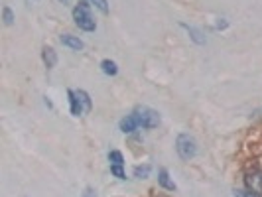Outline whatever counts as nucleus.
Returning a JSON list of instances; mask_svg holds the SVG:
<instances>
[{
	"label": "nucleus",
	"mask_w": 262,
	"mask_h": 197,
	"mask_svg": "<svg viewBox=\"0 0 262 197\" xmlns=\"http://www.w3.org/2000/svg\"><path fill=\"white\" fill-rule=\"evenodd\" d=\"M73 20H75V26L83 32H95L97 24L91 16V8H89L87 2H79L75 8H73Z\"/></svg>",
	"instance_id": "obj_1"
},
{
	"label": "nucleus",
	"mask_w": 262,
	"mask_h": 197,
	"mask_svg": "<svg viewBox=\"0 0 262 197\" xmlns=\"http://www.w3.org/2000/svg\"><path fill=\"white\" fill-rule=\"evenodd\" d=\"M132 115H134V119H136L140 128H156V126L160 124V115H158V110H154V108H150V106H136V108L132 110Z\"/></svg>",
	"instance_id": "obj_2"
},
{
	"label": "nucleus",
	"mask_w": 262,
	"mask_h": 197,
	"mask_svg": "<svg viewBox=\"0 0 262 197\" xmlns=\"http://www.w3.org/2000/svg\"><path fill=\"white\" fill-rule=\"evenodd\" d=\"M175 150H177L181 160H191L197 154V142L190 134H179L175 138Z\"/></svg>",
	"instance_id": "obj_3"
},
{
	"label": "nucleus",
	"mask_w": 262,
	"mask_h": 197,
	"mask_svg": "<svg viewBox=\"0 0 262 197\" xmlns=\"http://www.w3.org/2000/svg\"><path fill=\"white\" fill-rule=\"evenodd\" d=\"M245 183H247L248 191L252 193H262V172L260 170H254V172H248L247 178H245Z\"/></svg>",
	"instance_id": "obj_4"
},
{
	"label": "nucleus",
	"mask_w": 262,
	"mask_h": 197,
	"mask_svg": "<svg viewBox=\"0 0 262 197\" xmlns=\"http://www.w3.org/2000/svg\"><path fill=\"white\" fill-rule=\"evenodd\" d=\"M59 42L63 44V46H67L69 49H75V51H81L85 44L79 40V38H75V36H69V34H63V36H59Z\"/></svg>",
	"instance_id": "obj_5"
},
{
	"label": "nucleus",
	"mask_w": 262,
	"mask_h": 197,
	"mask_svg": "<svg viewBox=\"0 0 262 197\" xmlns=\"http://www.w3.org/2000/svg\"><path fill=\"white\" fill-rule=\"evenodd\" d=\"M42 60H44L47 69L56 67V63H58V53H56V49L51 46H45L44 49H42Z\"/></svg>",
	"instance_id": "obj_6"
},
{
	"label": "nucleus",
	"mask_w": 262,
	"mask_h": 197,
	"mask_svg": "<svg viewBox=\"0 0 262 197\" xmlns=\"http://www.w3.org/2000/svg\"><path fill=\"white\" fill-rule=\"evenodd\" d=\"M158 183H160V187H164L166 191H175V189H177L175 183L170 180V174H168L166 167H162L160 172H158Z\"/></svg>",
	"instance_id": "obj_7"
},
{
	"label": "nucleus",
	"mask_w": 262,
	"mask_h": 197,
	"mask_svg": "<svg viewBox=\"0 0 262 197\" xmlns=\"http://www.w3.org/2000/svg\"><path fill=\"white\" fill-rule=\"evenodd\" d=\"M140 126H138V122L134 119V115H128L126 119H122L120 121V130L124 132V134H132V132H136Z\"/></svg>",
	"instance_id": "obj_8"
},
{
	"label": "nucleus",
	"mask_w": 262,
	"mask_h": 197,
	"mask_svg": "<svg viewBox=\"0 0 262 197\" xmlns=\"http://www.w3.org/2000/svg\"><path fill=\"white\" fill-rule=\"evenodd\" d=\"M67 97H69L71 115H73V117H81V115H83V105H81V101H79L77 93H75V91H67Z\"/></svg>",
	"instance_id": "obj_9"
},
{
	"label": "nucleus",
	"mask_w": 262,
	"mask_h": 197,
	"mask_svg": "<svg viewBox=\"0 0 262 197\" xmlns=\"http://www.w3.org/2000/svg\"><path fill=\"white\" fill-rule=\"evenodd\" d=\"M101 69H102V73H104V75H111V77H115L118 73V65L113 60H102Z\"/></svg>",
	"instance_id": "obj_10"
},
{
	"label": "nucleus",
	"mask_w": 262,
	"mask_h": 197,
	"mask_svg": "<svg viewBox=\"0 0 262 197\" xmlns=\"http://www.w3.org/2000/svg\"><path fill=\"white\" fill-rule=\"evenodd\" d=\"M181 28H186V30L190 32L191 40H193V42H195V44H199V46H201V44H205V38H203V34H201V32H199V30H195V28H193V26H188V24H181Z\"/></svg>",
	"instance_id": "obj_11"
},
{
	"label": "nucleus",
	"mask_w": 262,
	"mask_h": 197,
	"mask_svg": "<svg viewBox=\"0 0 262 197\" xmlns=\"http://www.w3.org/2000/svg\"><path fill=\"white\" fill-rule=\"evenodd\" d=\"M77 93V97H79V101H81V105H83V112H89L91 110V97H89V93L87 91H83V89H79V91H75Z\"/></svg>",
	"instance_id": "obj_12"
},
{
	"label": "nucleus",
	"mask_w": 262,
	"mask_h": 197,
	"mask_svg": "<svg viewBox=\"0 0 262 197\" xmlns=\"http://www.w3.org/2000/svg\"><path fill=\"white\" fill-rule=\"evenodd\" d=\"M109 160H111V164H113V166H122V164H124V156H122L118 150L109 152Z\"/></svg>",
	"instance_id": "obj_13"
},
{
	"label": "nucleus",
	"mask_w": 262,
	"mask_h": 197,
	"mask_svg": "<svg viewBox=\"0 0 262 197\" xmlns=\"http://www.w3.org/2000/svg\"><path fill=\"white\" fill-rule=\"evenodd\" d=\"M150 170H152L150 166H136L132 174H134V178H138V180H144V178H148V176H150Z\"/></svg>",
	"instance_id": "obj_14"
},
{
	"label": "nucleus",
	"mask_w": 262,
	"mask_h": 197,
	"mask_svg": "<svg viewBox=\"0 0 262 197\" xmlns=\"http://www.w3.org/2000/svg\"><path fill=\"white\" fill-rule=\"evenodd\" d=\"M2 18H4V24H6V26H12V22H14V14H12V10H10L8 6H4V8H2Z\"/></svg>",
	"instance_id": "obj_15"
},
{
	"label": "nucleus",
	"mask_w": 262,
	"mask_h": 197,
	"mask_svg": "<svg viewBox=\"0 0 262 197\" xmlns=\"http://www.w3.org/2000/svg\"><path fill=\"white\" fill-rule=\"evenodd\" d=\"M111 174H113L115 178H118V180H124V178H126V174H124L122 166H113V164H111Z\"/></svg>",
	"instance_id": "obj_16"
},
{
	"label": "nucleus",
	"mask_w": 262,
	"mask_h": 197,
	"mask_svg": "<svg viewBox=\"0 0 262 197\" xmlns=\"http://www.w3.org/2000/svg\"><path fill=\"white\" fill-rule=\"evenodd\" d=\"M91 2L101 10L102 14H107V12H109V4H107V0H91Z\"/></svg>",
	"instance_id": "obj_17"
},
{
	"label": "nucleus",
	"mask_w": 262,
	"mask_h": 197,
	"mask_svg": "<svg viewBox=\"0 0 262 197\" xmlns=\"http://www.w3.org/2000/svg\"><path fill=\"white\" fill-rule=\"evenodd\" d=\"M234 195L237 197H260L258 193H252V191H241V189H234Z\"/></svg>",
	"instance_id": "obj_18"
},
{
	"label": "nucleus",
	"mask_w": 262,
	"mask_h": 197,
	"mask_svg": "<svg viewBox=\"0 0 262 197\" xmlns=\"http://www.w3.org/2000/svg\"><path fill=\"white\" fill-rule=\"evenodd\" d=\"M81 197H97V191H95L93 187H87V189L83 191V195H81Z\"/></svg>",
	"instance_id": "obj_19"
}]
</instances>
